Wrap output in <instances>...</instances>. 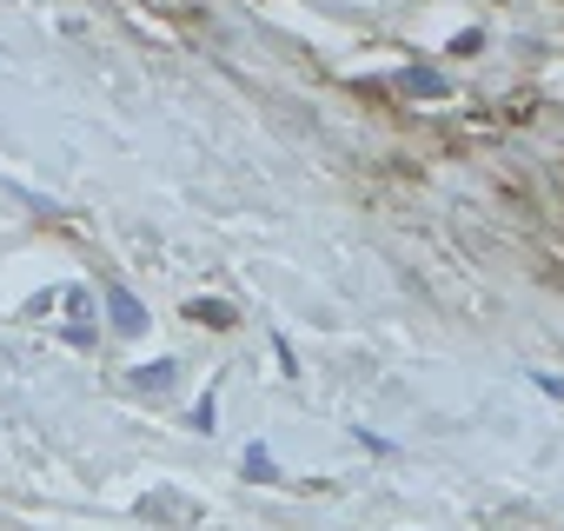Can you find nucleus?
I'll return each instance as SVG.
<instances>
[{"mask_svg": "<svg viewBox=\"0 0 564 531\" xmlns=\"http://www.w3.org/2000/svg\"><path fill=\"white\" fill-rule=\"evenodd\" d=\"M107 326L127 333V339H140V333H147V306H140L127 286H107Z\"/></svg>", "mask_w": 564, "mask_h": 531, "instance_id": "obj_1", "label": "nucleus"}, {"mask_svg": "<svg viewBox=\"0 0 564 531\" xmlns=\"http://www.w3.org/2000/svg\"><path fill=\"white\" fill-rule=\"evenodd\" d=\"M399 87H405L412 100H445V94H452V80H445L438 67H405V74H399Z\"/></svg>", "mask_w": 564, "mask_h": 531, "instance_id": "obj_2", "label": "nucleus"}, {"mask_svg": "<svg viewBox=\"0 0 564 531\" xmlns=\"http://www.w3.org/2000/svg\"><path fill=\"white\" fill-rule=\"evenodd\" d=\"M67 313H74V326H67V339H80V346H94V326H100V313H94V300H87V286H67Z\"/></svg>", "mask_w": 564, "mask_h": 531, "instance_id": "obj_3", "label": "nucleus"}, {"mask_svg": "<svg viewBox=\"0 0 564 531\" xmlns=\"http://www.w3.org/2000/svg\"><path fill=\"white\" fill-rule=\"evenodd\" d=\"M127 379H133V392H147V399H160V392H166V386L180 379V366H173V359H153V366H133Z\"/></svg>", "mask_w": 564, "mask_h": 531, "instance_id": "obj_4", "label": "nucleus"}, {"mask_svg": "<svg viewBox=\"0 0 564 531\" xmlns=\"http://www.w3.org/2000/svg\"><path fill=\"white\" fill-rule=\"evenodd\" d=\"M246 472H252V478H272V458H265V452L252 445V452H246Z\"/></svg>", "mask_w": 564, "mask_h": 531, "instance_id": "obj_5", "label": "nucleus"}]
</instances>
